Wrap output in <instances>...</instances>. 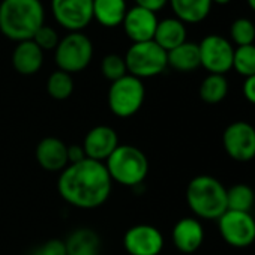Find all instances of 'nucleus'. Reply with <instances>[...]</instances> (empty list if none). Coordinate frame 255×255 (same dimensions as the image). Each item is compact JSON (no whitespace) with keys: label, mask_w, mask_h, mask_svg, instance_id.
I'll return each instance as SVG.
<instances>
[{"label":"nucleus","mask_w":255,"mask_h":255,"mask_svg":"<svg viewBox=\"0 0 255 255\" xmlns=\"http://www.w3.org/2000/svg\"><path fill=\"white\" fill-rule=\"evenodd\" d=\"M113 182L105 164L84 159L69 164L57 179L59 195L71 206L83 210L101 207L111 194Z\"/></svg>","instance_id":"1"},{"label":"nucleus","mask_w":255,"mask_h":255,"mask_svg":"<svg viewBox=\"0 0 255 255\" xmlns=\"http://www.w3.org/2000/svg\"><path fill=\"white\" fill-rule=\"evenodd\" d=\"M45 24V9L41 0H2L0 32L14 42L29 41Z\"/></svg>","instance_id":"2"},{"label":"nucleus","mask_w":255,"mask_h":255,"mask_svg":"<svg viewBox=\"0 0 255 255\" xmlns=\"http://www.w3.org/2000/svg\"><path fill=\"white\" fill-rule=\"evenodd\" d=\"M186 203L201 219H219L227 212V188L216 177L200 174L186 188Z\"/></svg>","instance_id":"3"},{"label":"nucleus","mask_w":255,"mask_h":255,"mask_svg":"<svg viewBox=\"0 0 255 255\" xmlns=\"http://www.w3.org/2000/svg\"><path fill=\"white\" fill-rule=\"evenodd\" d=\"M104 164L111 182L128 188L141 185L149 174V159L146 153L132 144H119Z\"/></svg>","instance_id":"4"},{"label":"nucleus","mask_w":255,"mask_h":255,"mask_svg":"<svg viewBox=\"0 0 255 255\" xmlns=\"http://www.w3.org/2000/svg\"><path fill=\"white\" fill-rule=\"evenodd\" d=\"M123 57L128 74L140 80L156 77L168 68L167 51L155 41L132 44Z\"/></svg>","instance_id":"5"},{"label":"nucleus","mask_w":255,"mask_h":255,"mask_svg":"<svg viewBox=\"0 0 255 255\" xmlns=\"http://www.w3.org/2000/svg\"><path fill=\"white\" fill-rule=\"evenodd\" d=\"M146 99V87L143 80L125 75L117 81H113L108 89V107L111 113L120 119L132 117L140 111Z\"/></svg>","instance_id":"6"},{"label":"nucleus","mask_w":255,"mask_h":255,"mask_svg":"<svg viewBox=\"0 0 255 255\" xmlns=\"http://www.w3.org/2000/svg\"><path fill=\"white\" fill-rule=\"evenodd\" d=\"M93 59V44L83 32H71L65 35L56 50L54 62L57 69L68 74H77L84 71Z\"/></svg>","instance_id":"7"},{"label":"nucleus","mask_w":255,"mask_h":255,"mask_svg":"<svg viewBox=\"0 0 255 255\" xmlns=\"http://www.w3.org/2000/svg\"><path fill=\"white\" fill-rule=\"evenodd\" d=\"M219 234L233 248H248L255 242V219L251 212L227 210L218 219Z\"/></svg>","instance_id":"8"},{"label":"nucleus","mask_w":255,"mask_h":255,"mask_svg":"<svg viewBox=\"0 0 255 255\" xmlns=\"http://www.w3.org/2000/svg\"><path fill=\"white\" fill-rule=\"evenodd\" d=\"M222 144L227 155L237 162H248L255 158V128L237 120L230 123L222 135Z\"/></svg>","instance_id":"9"},{"label":"nucleus","mask_w":255,"mask_h":255,"mask_svg":"<svg viewBox=\"0 0 255 255\" xmlns=\"http://www.w3.org/2000/svg\"><path fill=\"white\" fill-rule=\"evenodd\" d=\"M200 63L209 74L224 75L233 69V44L221 35H209L198 44Z\"/></svg>","instance_id":"10"},{"label":"nucleus","mask_w":255,"mask_h":255,"mask_svg":"<svg viewBox=\"0 0 255 255\" xmlns=\"http://www.w3.org/2000/svg\"><path fill=\"white\" fill-rule=\"evenodd\" d=\"M51 14L69 33L81 32L93 21V0H51Z\"/></svg>","instance_id":"11"},{"label":"nucleus","mask_w":255,"mask_h":255,"mask_svg":"<svg viewBox=\"0 0 255 255\" xmlns=\"http://www.w3.org/2000/svg\"><path fill=\"white\" fill-rule=\"evenodd\" d=\"M123 246L129 255H159L164 249V236L153 225L138 224L128 228Z\"/></svg>","instance_id":"12"},{"label":"nucleus","mask_w":255,"mask_h":255,"mask_svg":"<svg viewBox=\"0 0 255 255\" xmlns=\"http://www.w3.org/2000/svg\"><path fill=\"white\" fill-rule=\"evenodd\" d=\"M119 137L117 132L111 126L107 125H98L86 134L83 141V149L87 159L96 161V162H105L110 155L119 147Z\"/></svg>","instance_id":"13"},{"label":"nucleus","mask_w":255,"mask_h":255,"mask_svg":"<svg viewBox=\"0 0 255 255\" xmlns=\"http://www.w3.org/2000/svg\"><path fill=\"white\" fill-rule=\"evenodd\" d=\"M122 27L132 44L153 41L158 27V17L155 12L140 6L128 8Z\"/></svg>","instance_id":"14"},{"label":"nucleus","mask_w":255,"mask_h":255,"mask_svg":"<svg viewBox=\"0 0 255 255\" xmlns=\"http://www.w3.org/2000/svg\"><path fill=\"white\" fill-rule=\"evenodd\" d=\"M35 158L42 170L50 173H60L69 165L68 144L57 137H45L38 143Z\"/></svg>","instance_id":"15"},{"label":"nucleus","mask_w":255,"mask_h":255,"mask_svg":"<svg viewBox=\"0 0 255 255\" xmlns=\"http://www.w3.org/2000/svg\"><path fill=\"white\" fill-rule=\"evenodd\" d=\"M171 239L180 252L192 254L204 242V228L197 218H182L174 224Z\"/></svg>","instance_id":"16"},{"label":"nucleus","mask_w":255,"mask_h":255,"mask_svg":"<svg viewBox=\"0 0 255 255\" xmlns=\"http://www.w3.org/2000/svg\"><path fill=\"white\" fill-rule=\"evenodd\" d=\"M44 65V51L32 41L17 42L12 51V66L21 75H33Z\"/></svg>","instance_id":"17"},{"label":"nucleus","mask_w":255,"mask_h":255,"mask_svg":"<svg viewBox=\"0 0 255 255\" xmlns=\"http://www.w3.org/2000/svg\"><path fill=\"white\" fill-rule=\"evenodd\" d=\"M186 24H183L176 17L164 18L158 21V27L153 36V41L167 53L174 50L176 47L186 42Z\"/></svg>","instance_id":"18"},{"label":"nucleus","mask_w":255,"mask_h":255,"mask_svg":"<svg viewBox=\"0 0 255 255\" xmlns=\"http://www.w3.org/2000/svg\"><path fill=\"white\" fill-rule=\"evenodd\" d=\"M63 243L66 255H99L101 251V239L90 228H77Z\"/></svg>","instance_id":"19"},{"label":"nucleus","mask_w":255,"mask_h":255,"mask_svg":"<svg viewBox=\"0 0 255 255\" xmlns=\"http://www.w3.org/2000/svg\"><path fill=\"white\" fill-rule=\"evenodd\" d=\"M168 3L183 24H198L207 18L212 9V0H168Z\"/></svg>","instance_id":"20"},{"label":"nucleus","mask_w":255,"mask_h":255,"mask_svg":"<svg viewBox=\"0 0 255 255\" xmlns=\"http://www.w3.org/2000/svg\"><path fill=\"white\" fill-rule=\"evenodd\" d=\"M126 11V0H93V20L102 27L114 29L122 26Z\"/></svg>","instance_id":"21"},{"label":"nucleus","mask_w":255,"mask_h":255,"mask_svg":"<svg viewBox=\"0 0 255 255\" xmlns=\"http://www.w3.org/2000/svg\"><path fill=\"white\" fill-rule=\"evenodd\" d=\"M168 66L179 72H192L201 66L200 63V50L195 42H183L174 50L167 53Z\"/></svg>","instance_id":"22"},{"label":"nucleus","mask_w":255,"mask_h":255,"mask_svg":"<svg viewBox=\"0 0 255 255\" xmlns=\"http://www.w3.org/2000/svg\"><path fill=\"white\" fill-rule=\"evenodd\" d=\"M228 80L225 75H218V74H209L200 84L198 93L203 102L215 105L222 102L227 95H228Z\"/></svg>","instance_id":"23"},{"label":"nucleus","mask_w":255,"mask_h":255,"mask_svg":"<svg viewBox=\"0 0 255 255\" xmlns=\"http://www.w3.org/2000/svg\"><path fill=\"white\" fill-rule=\"evenodd\" d=\"M255 203V192L249 185L237 183L227 189V210L251 212Z\"/></svg>","instance_id":"24"},{"label":"nucleus","mask_w":255,"mask_h":255,"mask_svg":"<svg viewBox=\"0 0 255 255\" xmlns=\"http://www.w3.org/2000/svg\"><path fill=\"white\" fill-rule=\"evenodd\" d=\"M47 92L56 101H66L74 92V78L65 71H54L47 80Z\"/></svg>","instance_id":"25"},{"label":"nucleus","mask_w":255,"mask_h":255,"mask_svg":"<svg viewBox=\"0 0 255 255\" xmlns=\"http://www.w3.org/2000/svg\"><path fill=\"white\" fill-rule=\"evenodd\" d=\"M233 69H236V72L245 78L255 75V45L254 44L234 48Z\"/></svg>","instance_id":"26"},{"label":"nucleus","mask_w":255,"mask_h":255,"mask_svg":"<svg viewBox=\"0 0 255 255\" xmlns=\"http://www.w3.org/2000/svg\"><path fill=\"white\" fill-rule=\"evenodd\" d=\"M230 36L231 44H236L237 47L252 45L255 41V24L245 17L237 18L231 23Z\"/></svg>","instance_id":"27"},{"label":"nucleus","mask_w":255,"mask_h":255,"mask_svg":"<svg viewBox=\"0 0 255 255\" xmlns=\"http://www.w3.org/2000/svg\"><path fill=\"white\" fill-rule=\"evenodd\" d=\"M101 72H102L104 78L108 80L110 83L117 81L122 77L128 75L125 57L120 54H116V53L107 54L101 62Z\"/></svg>","instance_id":"28"},{"label":"nucleus","mask_w":255,"mask_h":255,"mask_svg":"<svg viewBox=\"0 0 255 255\" xmlns=\"http://www.w3.org/2000/svg\"><path fill=\"white\" fill-rule=\"evenodd\" d=\"M32 41L42 50V51H50V50H56L60 36L56 32V29L44 24L42 27H39V30L35 33V36L32 38Z\"/></svg>","instance_id":"29"},{"label":"nucleus","mask_w":255,"mask_h":255,"mask_svg":"<svg viewBox=\"0 0 255 255\" xmlns=\"http://www.w3.org/2000/svg\"><path fill=\"white\" fill-rule=\"evenodd\" d=\"M32 255H66L65 243L59 239H51L44 245L38 246Z\"/></svg>","instance_id":"30"},{"label":"nucleus","mask_w":255,"mask_h":255,"mask_svg":"<svg viewBox=\"0 0 255 255\" xmlns=\"http://www.w3.org/2000/svg\"><path fill=\"white\" fill-rule=\"evenodd\" d=\"M168 5V0H135V6L144 8L152 12H159Z\"/></svg>","instance_id":"31"},{"label":"nucleus","mask_w":255,"mask_h":255,"mask_svg":"<svg viewBox=\"0 0 255 255\" xmlns=\"http://www.w3.org/2000/svg\"><path fill=\"white\" fill-rule=\"evenodd\" d=\"M242 92L243 96L248 102H251L252 105H255V75L245 78L243 86H242Z\"/></svg>","instance_id":"32"},{"label":"nucleus","mask_w":255,"mask_h":255,"mask_svg":"<svg viewBox=\"0 0 255 255\" xmlns=\"http://www.w3.org/2000/svg\"><path fill=\"white\" fill-rule=\"evenodd\" d=\"M86 159V153L81 144H71L68 146V162L77 164Z\"/></svg>","instance_id":"33"},{"label":"nucleus","mask_w":255,"mask_h":255,"mask_svg":"<svg viewBox=\"0 0 255 255\" xmlns=\"http://www.w3.org/2000/svg\"><path fill=\"white\" fill-rule=\"evenodd\" d=\"M231 0H212V3H218V5H227Z\"/></svg>","instance_id":"34"},{"label":"nucleus","mask_w":255,"mask_h":255,"mask_svg":"<svg viewBox=\"0 0 255 255\" xmlns=\"http://www.w3.org/2000/svg\"><path fill=\"white\" fill-rule=\"evenodd\" d=\"M248 5H249V8L255 12V0H248Z\"/></svg>","instance_id":"35"}]
</instances>
